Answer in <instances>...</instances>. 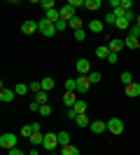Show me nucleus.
<instances>
[{
  "mask_svg": "<svg viewBox=\"0 0 140 155\" xmlns=\"http://www.w3.org/2000/svg\"><path fill=\"white\" fill-rule=\"evenodd\" d=\"M37 28H40V33L47 35V38H51V35L58 33V31H56V24H51V21H47V19H40V21H37Z\"/></svg>",
  "mask_w": 140,
  "mask_h": 155,
  "instance_id": "1",
  "label": "nucleus"
},
{
  "mask_svg": "<svg viewBox=\"0 0 140 155\" xmlns=\"http://www.w3.org/2000/svg\"><path fill=\"white\" fill-rule=\"evenodd\" d=\"M17 141H19V136H17V134H9V132H5V134L0 136V146H2L5 150L17 148Z\"/></svg>",
  "mask_w": 140,
  "mask_h": 155,
  "instance_id": "2",
  "label": "nucleus"
},
{
  "mask_svg": "<svg viewBox=\"0 0 140 155\" xmlns=\"http://www.w3.org/2000/svg\"><path fill=\"white\" fill-rule=\"evenodd\" d=\"M107 132L114 134V136H119L121 132H124V122H121L119 117H110V120H107Z\"/></svg>",
  "mask_w": 140,
  "mask_h": 155,
  "instance_id": "3",
  "label": "nucleus"
},
{
  "mask_svg": "<svg viewBox=\"0 0 140 155\" xmlns=\"http://www.w3.org/2000/svg\"><path fill=\"white\" fill-rule=\"evenodd\" d=\"M58 146V134H45V141H42V148L47 153H54V148Z\"/></svg>",
  "mask_w": 140,
  "mask_h": 155,
  "instance_id": "4",
  "label": "nucleus"
},
{
  "mask_svg": "<svg viewBox=\"0 0 140 155\" xmlns=\"http://www.w3.org/2000/svg\"><path fill=\"white\" fill-rule=\"evenodd\" d=\"M89 87H91L89 75H79V78H77V94H86V92H89Z\"/></svg>",
  "mask_w": 140,
  "mask_h": 155,
  "instance_id": "5",
  "label": "nucleus"
},
{
  "mask_svg": "<svg viewBox=\"0 0 140 155\" xmlns=\"http://www.w3.org/2000/svg\"><path fill=\"white\" fill-rule=\"evenodd\" d=\"M75 66H77V73H79V75H89V73H91V61H86V59H79Z\"/></svg>",
  "mask_w": 140,
  "mask_h": 155,
  "instance_id": "6",
  "label": "nucleus"
},
{
  "mask_svg": "<svg viewBox=\"0 0 140 155\" xmlns=\"http://www.w3.org/2000/svg\"><path fill=\"white\" fill-rule=\"evenodd\" d=\"M35 31H40L37 28V21H23V24H21V33H23V35H33Z\"/></svg>",
  "mask_w": 140,
  "mask_h": 155,
  "instance_id": "7",
  "label": "nucleus"
},
{
  "mask_svg": "<svg viewBox=\"0 0 140 155\" xmlns=\"http://www.w3.org/2000/svg\"><path fill=\"white\" fill-rule=\"evenodd\" d=\"M58 12H61V19H63V21H70V19H75V17H77V14H75V10L70 7V5L58 7Z\"/></svg>",
  "mask_w": 140,
  "mask_h": 155,
  "instance_id": "8",
  "label": "nucleus"
},
{
  "mask_svg": "<svg viewBox=\"0 0 140 155\" xmlns=\"http://www.w3.org/2000/svg\"><path fill=\"white\" fill-rule=\"evenodd\" d=\"M77 97H79L77 92H65V94H63V104H65V106H68V108H73L75 104L79 101V99H77Z\"/></svg>",
  "mask_w": 140,
  "mask_h": 155,
  "instance_id": "9",
  "label": "nucleus"
},
{
  "mask_svg": "<svg viewBox=\"0 0 140 155\" xmlns=\"http://www.w3.org/2000/svg\"><path fill=\"white\" fill-rule=\"evenodd\" d=\"M89 129H91L93 134H103V132L107 129V122H103V120H93L91 125H89Z\"/></svg>",
  "mask_w": 140,
  "mask_h": 155,
  "instance_id": "10",
  "label": "nucleus"
},
{
  "mask_svg": "<svg viewBox=\"0 0 140 155\" xmlns=\"http://www.w3.org/2000/svg\"><path fill=\"white\" fill-rule=\"evenodd\" d=\"M124 89H126V97H140V82H131Z\"/></svg>",
  "mask_w": 140,
  "mask_h": 155,
  "instance_id": "11",
  "label": "nucleus"
},
{
  "mask_svg": "<svg viewBox=\"0 0 140 155\" xmlns=\"http://www.w3.org/2000/svg\"><path fill=\"white\" fill-rule=\"evenodd\" d=\"M14 97H17V92H14V89H7V87L0 89V101H5V104H7V101H12Z\"/></svg>",
  "mask_w": 140,
  "mask_h": 155,
  "instance_id": "12",
  "label": "nucleus"
},
{
  "mask_svg": "<svg viewBox=\"0 0 140 155\" xmlns=\"http://www.w3.org/2000/svg\"><path fill=\"white\" fill-rule=\"evenodd\" d=\"M107 47H110V52L119 54V52H121L124 47H126V45H124V40H119V38H117V40H110V45H107Z\"/></svg>",
  "mask_w": 140,
  "mask_h": 155,
  "instance_id": "13",
  "label": "nucleus"
},
{
  "mask_svg": "<svg viewBox=\"0 0 140 155\" xmlns=\"http://www.w3.org/2000/svg\"><path fill=\"white\" fill-rule=\"evenodd\" d=\"M96 57L107 61V57H110V47H107V45H98V47H96Z\"/></svg>",
  "mask_w": 140,
  "mask_h": 155,
  "instance_id": "14",
  "label": "nucleus"
},
{
  "mask_svg": "<svg viewBox=\"0 0 140 155\" xmlns=\"http://www.w3.org/2000/svg\"><path fill=\"white\" fill-rule=\"evenodd\" d=\"M28 141L33 143V148H37V146H42V141H45V134H42V132H33V136H30Z\"/></svg>",
  "mask_w": 140,
  "mask_h": 155,
  "instance_id": "15",
  "label": "nucleus"
},
{
  "mask_svg": "<svg viewBox=\"0 0 140 155\" xmlns=\"http://www.w3.org/2000/svg\"><path fill=\"white\" fill-rule=\"evenodd\" d=\"M40 82H42V92H51V89H54V85H56L54 78H42Z\"/></svg>",
  "mask_w": 140,
  "mask_h": 155,
  "instance_id": "16",
  "label": "nucleus"
},
{
  "mask_svg": "<svg viewBox=\"0 0 140 155\" xmlns=\"http://www.w3.org/2000/svg\"><path fill=\"white\" fill-rule=\"evenodd\" d=\"M101 0H84V7L86 10H91V12H96V10H101Z\"/></svg>",
  "mask_w": 140,
  "mask_h": 155,
  "instance_id": "17",
  "label": "nucleus"
},
{
  "mask_svg": "<svg viewBox=\"0 0 140 155\" xmlns=\"http://www.w3.org/2000/svg\"><path fill=\"white\" fill-rule=\"evenodd\" d=\"M45 19H47V21H51V24H56V21L61 19V12H58V10H49V12L45 14Z\"/></svg>",
  "mask_w": 140,
  "mask_h": 155,
  "instance_id": "18",
  "label": "nucleus"
},
{
  "mask_svg": "<svg viewBox=\"0 0 140 155\" xmlns=\"http://www.w3.org/2000/svg\"><path fill=\"white\" fill-rule=\"evenodd\" d=\"M103 28H105V24H103V21H91V24H89V31H91V33H103Z\"/></svg>",
  "mask_w": 140,
  "mask_h": 155,
  "instance_id": "19",
  "label": "nucleus"
},
{
  "mask_svg": "<svg viewBox=\"0 0 140 155\" xmlns=\"http://www.w3.org/2000/svg\"><path fill=\"white\" fill-rule=\"evenodd\" d=\"M61 155H79V148H75L73 143L70 146H61Z\"/></svg>",
  "mask_w": 140,
  "mask_h": 155,
  "instance_id": "20",
  "label": "nucleus"
},
{
  "mask_svg": "<svg viewBox=\"0 0 140 155\" xmlns=\"http://www.w3.org/2000/svg\"><path fill=\"white\" fill-rule=\"evenodd\" d=\"M124 45H126L129 49H138V47H140V40H138V38H133V35H129V38L124 40Z\"/></svg>",
  "mask_w": 140,
  "mask_h": 155,
  "instance_id": "21",
  "label": "nucleus"
},
{
  "mask_svg": "<svg viewBox=\"0 0 140 155\" xmlns=\"http://www.w3.org/2000/svg\"><path fill=\"white\" fill-rule=\"evenodd\" d=\"M75 125H77V127H89V125H91V120H89L86 113H84V115H77V117H75Z\"/></svg>",
  "mask_w": 140,
  "mask_h": 155,
  "instance_id": "22",
  "label": "nucleus"
},
{
  "mask_svg": "<svg viewBox=\"0 0 140 155\" xmlns=\"http://www.w3.org/2000/svg\"><path fill=\"white\" fill-rule=\"evenodd\" d=\"M58 146H70V134L68 132H58Z\"/></svg>",
  "mask_w": 140,
  "mask_h": 155,
  "instance_id": "23",
  "label": "nucleus"
},
{
  "mask_svg": "<svg viewBox=\"0 0 140 155\" xmlns=\"http://www.w3.org/2000/svg\"><path fill=\"white\" fill-rule=\"evenodd\" d=\"M68 28H73V31H79V28H82V19H79V17L70 19V21H68Z\"/></svg>",
  "mask_w": 140,
  "mask_h": 155,
  "instance_id": "24",
  "label": "nucleus"
},
{
  "mask_svg": "<svg viewBox=\"0 0 140 155\" xmlns=\"http://www.w3.org/2000/svg\"><path fill=\"white\" fill-rule=\"evenodd\" d=\"M73 108H75V113H77V115H84V113H86V104H84L82 99H79V101H77Z\"/></svg>",
  "mask_w": 140,
  "mask_h": 155,
  "instance_id": "25",
  "label": "nucleus"
},
{
  "mask_svg": "<svg viewBox=\"0 0 140 155\" xmlns=\"http://www.w3.org/2000/svg\"><path fill=\"white\" fill-rule=\"evenodd\" d=\"M65 92H77V80H73V78H70V80H65Z\"/></svg>",
  "mask_w": 140,
  "mask_h": 155,
  "instance_id": "26",
  "label": "nucleus"
},
{
  "mask_svg": "<svg viewBox=\"0 0 140 155\" xmlns=\"http://www.w3.org/2000/svg\"><path fill=\"white\" fill-rule=\"evenodd\" d=\"M114 26H117V28H131V21L126 19V14H124L121 19H117V24H114Z\"/></svg>",
  "mask_w": 140,
  "mask_h": 155,
  "instance_id": "27",
  "label": "nucleus"
},
{
  "mask_svg": "<svg viewBox=\"0 0 140 155\" xmlns=\"http://www.w3.org/2000/svg\"><path fill=\"white\" fill-rule=\"evenodd\" d=\"M119 80H121V82H124V87H126V85H131V82H133V75H131L129 71H124V73H121V75H119Z\"/></svg>",
  "mask_w": 140,
  "mask_h": 155,
  "instance_id": "28",
  "label": "nucleus"
},
{
  "mask_svg": "<svg viewBox=\"0 0 140 155\" xmlns=\"http://www.w3.org/2000/svg\"><path fill=\"white\" fill-rule=\"evenodd\" d=\"M89 80H91V85H98V82L103 80V75L98 73V71H91V73H89Z\"/></svg>",
  "mask_w": 140,
  "mask_h": 155,
  "instance_id": "29",
  "label": "nucleus"
},
{
  "mask_svg": "<svg viewBox=\"0 0 140 155\" xmlns=\"http://www.w3.org/2000/svg\"><path fill=\"white\" fill-rule=\"evenodd\" d=\"M40 5H42V10H45V12H49V10H56V2H54V0H42Z\"/></svg>",
  "mask_w": 140,
  "mask_h": 155,
  "instance_id": "30",
  "label": "nucleus"
},
{
  "mask_svg": "<svg viewBox=\"0 0 140 155\" xmlns=\"http://www.w3.org/2000/svg\"><path fill=\"white\" fill-rule=\"evenodd\" d=\"M47 99H49V92H40V94L35 97V101L40 104V106H45V104H47Z\"/></svg>",
  "mask_w": 140,
  "mask_h": 155,
  "instance_id": "31",
  "label": "nucleus"
},
{
  "mask_svg": "<svg viewBox=\"0 0 140 155\" xmlns=\"http://www.w3.org/2000/svg\"><path fill=\"white\" fill-rule=\"evenodd\" d=\"M28 89H30V85H23V82H19L17 87H14V92H17V97H19V94H26Z\"/></svg>",
  "mask_w": 140,
  "mask_h": 155,
  "instance_id": "32",
  "label": "nucleus"
},
{
  "mask_svg": "<svg viewBox=\"0 0 140 155\" xmlns=\"http://www.w3.org/2000/svg\"><path fill=\"white\" fill-rule=\"evenodd\" d=\"M21 136L30 139V136H33V125H23V127H21Z\"/></svg>",
  "mask_w": 140,
  "mask_h": 155,
  "instance_id": "33",
  "label": "nucleus"
},
{
  "mask_svg": "<svg viewBox=\"0 0 140 155\" xmlns=\"http://www.w3.org/2000/svg\"><path fill=\"white\" fill-rule=\"evenodd\" d=\"M40 115H42V117H49V115H51V106H49V104L40 106Z\"/></svg>",
  "mask_w": 140,
  "mask_h": 155,
  "instance_id": "34",
  "label": "nucleus"
},
{
  "mask_svg": "<svg viewBox=\"0 0 140 155\" xmlns=\"http://www.w3.org/2000/svg\"><path fill=\"white\" fill-rule=\"evenodd\" d=\"M65 5H70L73 10H79V7H84V0H68Z\"/></svg>",
  "mask_w": 140,
  "mask_h": 155,
  "instance_id": "35",
  "label": "nucleus"
},
{
  "mask_svg": "<svg viewBox=\"0 0 140 155\" xmlns=\"http://www.w3.org/2000/svg\"><path fill=\"white\" fill-rule=\"evenodd\" d=\"M84 38H86V31H84V28H79V31H75V40H77V42H82Z\"/></svg>",
  "mask_w": 140,
  "mask_h": 155,
  "instance_id": "36",
  "label": "nucleus"
},
{
  "mask_svg": "<svg viewBox=\"0 0 140 155\" xmlns=\"http://www.w3.org/2000/svg\"><path fill=\"white\" fill-rule=\"evenodd\" d=\"M129 35H133V38L140 40V26H131V28H129Z\"/></svg>",
  "mask_w": 140,
  "mask_h": 155,
  "instance_id": "37",
  "label": "nucleus"
},
{
  "mask_svg": "<svg viewBox=\"0 0 140 155\" xmlns=\"http://www.w3.org/2000/svg\"><path fill=\"white\" fill-rule=\"evenodd\" d=\"M105 24H117V17H114V12H107V14H105Z\"/></svg>",
  "mask_w": 140,
  "mask_h": 155,
  "instance_id": "38",
  "label": "nucleus"
},
{
  "mask_svg": "<svg viewBox=\"0 0 140 155\" xmlns=\"http://www.w3.org/2000/svg\"><path fill=\"white\" fill-rule=\"evenodd\" d=\"M65 28H68V21H63V19H58V21H56V31H61V33H63Z\"/></svg>",
  "mask_w": 140,
  "mask_h": 155,
  "instance_id": "39",
  "label": "nucleus"
},
{
  "mask_svg": "<svg viewBox=\"0 0 140 155\" xmlns=\"http://www.w3.org/2000/svg\"><path fill=\"white\" fill-rule=\"evenodd\" d=\"M131 5H133L131 0H121V2H119V7H121L124 12H129V10H131Z\"/></svg>",
  "mask_w": 140,
  "mask_h": 155,
  "instance_id": "40",
  "label": "nucleus"
},
{
  "mask_svg": "<svg viewBox=\"0 0 140 155\" xmlns=\"http://www.w3.org/2000/svg\"><path fill=\"white\" fill-rule=\"evenodd\" d=\"M117 61H119V54L110 52V57H107V64H117Z\"/></svg>",
  "mask_w": 140,
  "mask_h": 155,
  "instance_id": "41",
  "label": "nucleus"
},
{
  "mask_svg": "<svg viewBox=\"0 0 140 155\" xmlns=\"http://www.w3.org/2000/svg\"><path fill=\"white\" fill-rule=\"evenodd\" d=\"M28 108H30L33 113H40V104H37V101H33V104H30V106H28Z\"/></svg>",
  "mask_w": 140,
  "mask_h": 155,
  "instance_id": "42",
  "label": "nucleus"
},
{
  "mask_svg": "<svg viewBox=\"0 0 140 155\" xmlns=\"http://www.w3.org/2000/svg\"><path fill=\"white\" fill-rule=\"evenodd\" d=\"M65 117H70V120H75V117H77V113H75V108H68V113H65Z\"/></svg>",
  "mask_w": 140,
  "mask_h": 155,
  "instance_id": "43",
  "label": "nucleus"
},
{
  "mask_svg": "<svg viewBox=\"0 0 140 155\" xmlns=\"http://www.w3.org/2000/svg\"><path fill=\"white\" fill-rule=\"evenodd\" d=\"M7 155H28V153H21L19 148H12V150H7Z\"/></svg>",
  "mask_w": 140,
  "mask_h": 155,
  "instance_id": "44",
  "label": "nucleus"
},
{
  "mask_svg": "<svg viewBox=\"0 0 140 155\" xmlns=\"http://www.w3.org/2000/svg\"><path fill=\"white\" fill-rule=\"evenodd\" d=\"M28 155H40V153H37V148H33V150H30Z\"/></svg>",
  "mask_w": 140,
  "mask_h": 155,
  "instance_id": "45",
  "label": "nucleus"
},
{
  "mask_svg": "<svg viewBox=\"0 0 140 155\" xmlns=\"http://www.w3.org/2000/svg\"><path fill=\"white\" fill-rule=\"evenodd\" d=\"M49 155H61V153H49Z\"/></svg>",
  "mask_w": 140,
  "mask_h": 155,
  "instance_id": "46",
  "label": "nucleus"
},
{
  "mask_svg": "<svg viewBox=\"0 0 140 155\" xmlns=\"http://www.w3.org/2000/svg\"><path fill=\"white\" fill-rule=\"evenodd\" d=\"M138 26H140V14H138Z\"/></svg>",
  "mask_w": 140,
  "mask_h": 155,
  "instance_id": "47",
  "label": "nucleus"
},
{
  "mask_svg": "<svg viewBox=\"0 0 140 155\" xmlns=\"http://www.w3.org/2000/svg\"><path fill=\"white\" fill-rule=\"evenodd\" d=\"M138 49H140V47H138Z\"/></svg>",
  "mask_w": 140,
  "mask_h": 155,
  "instance_id": "48",
  "label": "nucleus"
}]
</instances>
